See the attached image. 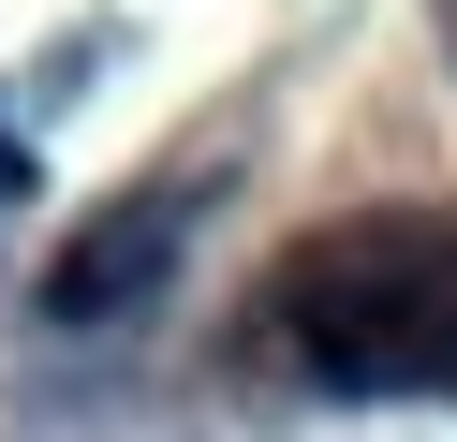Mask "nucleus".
<instances>
[{"label": "nucleus", "instance_id": "obj_1", "mask_svg": "<svg viewBox=\"0 0 457 442\" xmlns=\"http://www.w3.org/2000/svg\"><path fill=\"white\" fill-rule=\"evenodd\" d=\"M251 339L339 398H457V206H369L295 236Z\"/></svg>", "mask_w": 457, "mask_h": 442}, {"label": "nucleus", "instance_id": "obj_2", "mask_svg": "<svg viewBox=\"0 0 457 442\" xmlns=\"http://www.w3.org/2000/svg\"><path fill=\"white\" fill-rule=\"evenodd\" d=\"M428 29H443V74H457V0H428Z\"/></svg>", "mask_w": 457, "mask_h": 442}]
</instances>
